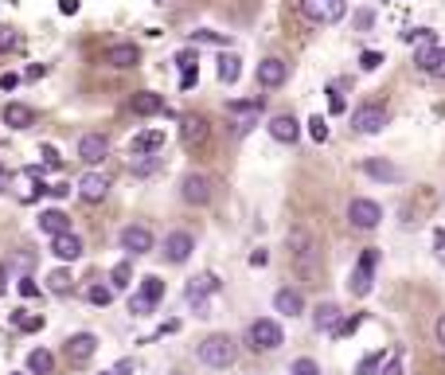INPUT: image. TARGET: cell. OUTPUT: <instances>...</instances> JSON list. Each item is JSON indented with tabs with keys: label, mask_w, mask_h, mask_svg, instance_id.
Listing matches in <instances>:
<instances>
[{
	"label": "cell",
	"mask_w": 445,
	"mask_h": 375,
	"mask_svg": "<svg viewBox=\"0 0 445 375\" xmlns=\"http://www.w3.org/2000/svg\"><path fill=\"white\" fill-rule=\"evenodd\" d=\"M16 86H20V75H12V71L0 75V90H16Z\"/></svg>",
	"instance_id": "11a10c76"
},
{
	"label": "cell",
	"mask_w": 445,
	"mask_h": 375,
	"mask_svg": "<svg viewBox=\"0 0 445 375\" xmlns=\"http://www.w3.org/2000/svg\"><path fill=\"white\" fill-rule=\"evenodd\" d=\"M43 75H47V67H39V63H35V67H28V71H24V78H32V83H35V78H43Z\"/></svg>",
	"instance_id": "9f6ffc18"
},
{
	"label": "cell",
	"mask_w": 445,
	"mask_h": 375,
	"mask_svg": "<svg viewBox=\"0 0 445 375\" xmlns=\"http://www.w3.org/2000/svg\"><path fill=\"white\" fill-rule=\"evenodd\" d=\"M379 375H403V356H391L383 367H379Z\"/></svg>",
	"instance_id": "681fc988"
},
{
	"label": "cell",
	"mask_w": 445,
	"mask_h": 375,
	"mask_svg": "<svg viewBox=\"0 0 445 375\" xmlns=\"http://www.w3.org/2000/svg\"><path fill=\"white\" fill-rule=\"evenodd\" d=\"M133 114H141V117H152V114H164V94H152V90H141V94H133Z\"/></svg>",
	"instance_id": "484cf974"
},
{
	"label": "cell",
	"mask_w": 445,
	"mask_h": 375,
	"mask_svg": "<svg viewBox=\"0 0 445 375\" xmlns=\"http://www.w3.org/2000/svg\"><path fill=\"white\" fill-rule=\"evenodd\" d=\"M180 196H184L188 203H195V208L211 203V196H215V188H211V176H203V172H188L184 180H180Z\"/></svg>",
	"instance_id": "9c48e42d"
},
{
	"label": "cell",
	"mask_w": 445,
	"mask_h": 375,
	"mask_svg": "<svg viewBox=\"0 0 445 375\" xmlns=\"http://www.w3.org/2000/svg\"><path fill=\"white\" fill-rule=\"evenodd\" d=\"M157 4H164V0H157Z\"/></svg>",
	"instance_id": "03108f58"
},
{
	"label": "cell",
	"mask_w": 445,
	"mask_h": 375,
	"mask_svg": "<svg viewBox=\"0 0 445 375\" xmlns=\"http://www.w3.org/2000/svg\"><path fill=\"white\" fill-rule=\"evenodd\" d=\"M39 231H47L51 239L55 234H63V231H71V219L63 215L59 208H51V211H39Z\"/></svg>",
	"instance_id": "83f0119b"
},
{
	"label": "cell",
	"mask_w": 445,
	"mask_h": 375,
	"mask_svg": "<svg viewBox=\"0 0 445 375\" xmlns=\"http://www.w3.org/2000/svg\"><path fill=\"white\" fill-rule=\"evenodd\" d=\"M192 250H195V239H192L188 231H172L169 239H164V258L176 262V266L192 258Z\"/></svg>",
	"instance_id": "5bb4252c"
},
{
	"label": "cell",
	"mask_w": 445,
	"mask_h": 375,
	"mask_svg": "<svg viewBox=\"0 0 445 375\" xmlns=\"http://www.w3.org/2000/svg\"><path fill=\"white\" fill-rule=\"evenodd\" d=\"M78 196H83L86 203H102L109 196V180L102 172H86L83 180H78Z\"/></svg>",
	"instance_id": "ac0fdd59"
},
{
	"label": "cell",
	"mask_w": 445,
	"mask_h": 375,
	"mask_svg": "<svg viewBox=\"0 0 445 375\" xmlns=\"http://www.w3.org/2000/svg\"><path fill=\"white\" fill-rule=\"evenodd\" d=\"M289 375H320V367H317V359L301 356V359H293V367H289Z\"/></svg>",
	"instance_id": "ab89813d"
},
{
	"label": "cell",
	"mask_w": 445,
	"mask_h": 375,
	"mask_svg": "<svg viewBox=\"0 0 445 375\" xmlns=\"http://www.w3.org/2000/svg\"><path fill=\"white\" fill-rule=\"evenodd\" d=\"M195 63H200V51H195V47L176 51V67H180V71H195Z\"/></svg>",
	"instance_id": "74e56055"
},
{
	"label": "cell",
	"mask_w": 445,
	"mask_h": 375,
	"mask_svg": "<svg viewBox=\"0 0 445 375\" xmlns=\"http://www.w3.org/2000/svg\"><path fill=\"white\" fill-rule=\"evenodd\" d=\"M301 4V16L317 28H328V24H340L348 12V0H297Z\"/></svg>",
	"instance_id": "3957f363"
},
{
	"label": "cell",
	"mask_w": 445,
	"mask_h": 375,
	"mask_svg": "<svg viewBox=\"0 0 445 375\" xmlns=\"http://www.w3.org/2000/svg\"><path fill=\"white\" fill-rule=\"evenodd\" d=\"M403 43H410V47H414V43H418V47H434L437 32H434V28H410V32H403Z\"/></svg>",
	"instance_id": "f546056e"
},
{
	"label": "cell",
	"mask_w": 445,
	"mask_h": 375,
	"mask_svg": "<svg viewBox=\"0 0 445 375\" xmlns=\"http://www.w3.org/2000/svg\"><path fill=\"white\" fill-rule=\"evenodd\" d=\"M371 24H375V12H371V8H360L352 16V28H355V32H371Z\"/></svg>",
	"instance_id": "60d3db41"
},
{
	"label": "cell",
	"mask_w": 445,
	"mask_h": 375,
	"mask_svg": "<svg viewBox=\"0 0 445 375\" xmlns=\"http://www.w3.org/2000/svg\"><path fill=\"white\" fill-rule=\"evenodd\" d=\"M12 321H16L20 333H39V328H43V317H28V313H16Z\"/></svg>",
	"instance_id": "f35d334b"
},
{
	"label": "cell",
	"mask_w": 445,
	"mask_h": 375,
	"mask_svg": "<svg viewBox=\"0 0 445 375\" xmlns=\"http://www.w3.org/2000/svg\"><path fill=\"white\" fill-rule=\"evenodd\" d=\"M309 137H312V141H317V145H324L328 141V121H324V117H309Z\"/></svg>",
	"instance_id": "d590c367"
},
{
	"label": "cell",
	"mask_w": 445,
	"mask_h": 375,
	"mask_svg": "<svg viewBox=\"0 0 445 375\" xmlns=\"http://www.w3.org/2000/svg\"><path fill=\"white\" fill-rule=\"evenodd\" d=\"M43 165L47 168H63V157H59V149H55V145H43Z\"/></svg>",
	"instance_id": "7dc6e473"
},
{
	"label": "cell",
	"mask_w": 445,
	"mask_h": 375,
	"mask_svg": "<svg viewBox=\"0 0 445 375\" xmlns=\"http://www.w3.org/2000/svg\"><path fill=\"white\" fill-rule=\"evenodd\" d=\"M375 262H379V250L367 246L360 254V262L352 266V278H348V290L355 293V297H367L371 293V282H375Z\"/></svg>",
	"instance_id": "277c9868"
},
{
	"label": "cell",
	"mask_w": 445,
	"mask_h": 375,
	"mask_svg": "<svg viewBox=\"0 0 445 375\" xmlns=\"http://www.w3.org/2000/svg\"><path fill=\"white\" fill-rule=\"evenodd\" d=\"M286 78H289V67L281 63V59H262V63H258V83L266 86V90L281 86Z\"/></svg>",
	"instance_id": "7402d4cb"
},
{
	"label": "cell",
	"mask_w": 445,
	"mask_h": 375,
	"mask_svg": "<svg viewBox=\"0 0 445 375\" xmlns=\"http://www.w3.org/2000/svg\"><path fill=\"white\" fill-rule=\"evenodd\" d=\"M51 364H55V359H51V352H43V348H35L32 356H28V371H35V375H47Z\"/></svg>",
	"instance_id": "d6a6232c"
},
{
	"label": "cell",
	"mask_w": 445,
	"mask_h": 375,
	"mask_svg": "<svg viewBox=\"0 0 445 375\" xmlns=\"http://www.w3.org/2000/svg\"><path fill=\"white\" fill-rule=\"evenodd\" d=\"M289 262H293V270H297V278L301 282H320V242H317V234L312 231H305V227H293L289 231Z\"/></svg>",
	"instance_id": "6da1fadb"
},
{
	"label": "cell",
	"mask_w": 445,
	"mask_h": 375,
	"mask_svg": "<svg viewBox=\"0 0 445 375\" xmlns=\"http://www.w3.org/2000/svg\"><path fill=\"white\" fill-rule=\"evenodd\" d=\"M360 325H363V317H344V321L336 325V333H332V336H340V340H344V336H352Z\"/></svg>",
	"instance_id": "ee69618b"
},
{
	"label": "cell",
	"mask_w": 445,
	"mask_h": 375,
	"mask_svg": "<svg viewBox=\"0 0 445 375\" xmlns=\"http://www.w3.org/2000/svg\"><path fill=\"white\" fill-rule=\"evenodd\" d=\"M200 359L207 367H231L238 359V344H235V336H227V333H215V336H207V340L200 344Z\"/></svg>",
	"instance_id": "7a4b0ae2"
},
{
	"label": "cell",
	"mask_w": 445,
	"mask_h": 375,
	"mask_svg": "<svg viewBox=\"0 0 445 375\" xmlns=\"http://www.w3.org/2000/svg\"><path fill=\"white\" fill-rule=\"evenodd\" d=\"M211 293H219V278L215 274L192 278V285H188V301L195 305V313H200V317H207V297H211Z\"/></svg>",
	"instance_id": "8fae6325"
},
{
	"label": "cell",
	"mask_w": 445,
	"mask_h": 375,
	"mask_svg": "<svg viewBox=\"0 0 445 375\" xmlns=\"http://www.w3.org/2000/svg\"><path fill=\"white\" fill-rule=\"evenodd\" d=\"M83 239H78L75 231H63V234H55V239H51V254H55V258L59 262H75V258H83Z\"/></svg>",
	"instance_id": "2e32d148"
},
{
	"label": "cell",
	"mask_w": 445,
	"mask_h": 375,
	"mask_svg": "<svg viewBox=\"0 0 445 375\" xmlns=\"http://www.w3.org/2000/svg\"><path fill=\"white\" fill-rule=\"evenodd\" d=\"M78 8H83V0H59V12H63V16H75Z\"/></svg>",
	"instance_id": "db71d44e"
},
{
	"label": "cell",
	"mask_w": 445,
	"mask_h": 375,
	"mask_svg": "<svg viewBox=\"0 0 445 375\" xmlns=\"http://www.w3.org/2000/svg\"><path fill=\"white\" fill-rule=\"evenodd\" d=\"M266 262H269L266 250H254V254H250V266H266Z\"/></svg>",
	"instance_id": "680465c9"
},
{
	"label": "cell",
	"mask_w": 445,
	"mask_h": 375,
	"mask_svg": "<svg viewBox=\"0 0 445 375\" xmlns=\"http://www.w3.org/2000/svg\"><path fill=\"white\" fill-rule=\"evenodd\" d=\"M379 219H383V208H379L375 200H352L348 203V223L355 227V231H375L379 227Z\"/></svg>",
	"instance_id": "ba28073f"
},
{
	"label": "cell",
	"mask_w": 445,
	"mask_h": 375,
	"mask_svg": "<svg viewBox=\"0 0 445 375\" xmlns=\"http://www.w3.org/2000/svg\"><path fill=\"white\" fill-rule=\"evenodd\" d=\"M94 352H98V336H94V333H75V336L67 340V359H71L75 367L90 364Z\"/></svg>",
	"instance_id": "7c38bea8"
},
{
	"label": "cell",
	"mask_w": 445,
	"mask_h": 375,
	"mask_svg": "<svg viewBox=\"0 0 445 375\" xmlns=\"http://www.w3.org/2000/svg\"><path fill=\"white\" fill-rule=\"evenodd\" d=\"M383 63H386L383 51H363V55H360V67H363V71H379Z\"/></svg>",
	"instance_id": "b9f144b4"
},
{
	"label": "cell",
	"mask_w": 445,
	"mask_h": 375,
	"mask_svg": "<svg viewBox=\"0 0 445 375\" xmlns=\"http://www.w3.org/2000/svg\"><path fill=\"white\" fill-rule=\"evenodd\" d=\"M129 282H133V266H129V262H118L114 274H109V290H126Z\"/></svg>",
	"instance_id": "836d02e7"
},
{
	"label": "cell",
	"mask_w": 445,
	"mask_h": 375,
	"mask_svg": "<svg viewBox=\"0 0 445 375\" xmlns=\"http://www.w3.org/2000/svg\"><path fill=\"white\" fill-rule=\"evenodd\" d=\"M102 375H114V371H102Z\"/></svg>",
	"instance_id": "e7e4bbea"
},
{
	"label": "cell",
	"mask_w": 445,
	"mask_h": 375,
	"mask_svg": "<svg viewBox=\"0 0 445 375\" xmlns=\"http://www.w3.org/2000/svg\"><path fill=\"white\" fill-rule=\"evenodd\" d=\"M269 137H274V141H281V145H293L297 137H301V125H297L293 114H277L274 121H269Z\"/></svg>",
	"instance_id": "44dd1931"
},
{
	"label": "cell",
	"mask_w": 445,
	"mask_h": 375,
	"mask_svg": "<svg viewBox=\"0 0 445 375\" xmlns=\"http://www.w3.org/2000/svg\"><path fill=\"white\" fill-rule=\"evenodd\" d=\"M160 168V157L157 153H152V157H141V160H133V165H129V172L133 176H152Z\"/></svg>",
	"instance_id": "e575fe53"
},
{
	"label": "cell",
	"mask_w": 445,
	"mask_h": 375,
	"mask_svg": "<svg viewBox=\"0 0 445 375\" xmlns=\"http://www.w3.org/2000/svg\"><path fill=\"white\" fill-rule=\"evenodd\" d=\"M109 157V141L102 133H83V141H78V160L83 165H102V160Z\"/></svg>",
	"instance_id": "4fadbf2b"
},
{
	"label": "cell",
	"mask_w": 445,
	"mask_h": 375,
	"mask_svg": "<svg viewBox=\"0 0 445 375\" xmlns=\"http://www.w3.org/2000/svg\"><path fill=\"white\" fill-rule=\"evenodd\" d=\"M434 333H437V344H441V348H445V313H441V317H437Z\"/></svg>",
	"instance_id": "6f0895ef"
},
{
	"label": "cell",
	"mask_w": 445,
	"mask_h": 375,
	"mask_svg": "<svg viewBox=\"0 0 445 375\" xmlns=\"http://www.w3.org/2000/svg\"><path fill=\"white\" fill-rule=\"evenodd\" d=\"M121 250H129L133 258H137V254H149V250H152V231H149V227H133V223H129L126 231H121Z\"/></svg>",
	"instance_id": "e0dca14e"
},
{
	"label": "cell",
	"mask_w": 445,
	"mask_h": 375,
	"mask_svg": "<svg viewBox=\"0 0 445 375\" xmlns=\"http://www.w3.org/2000/svg\"><path fill=\"white\" fill-rule=\"evenodd\" d=\"M0 180H4V168H0Z\"/></svg>",
	"instance_id": "be15d7a7"
},
{
	"label": "cell",
	"mask_w": 445,
	"mask_h": 375,
	"mask_svg": "<svg viewBox=\"0 0 445 375\" xmlns=\"http://www.w3.org/2000/svg\"><path fill=\"white\" fill-rule=\"evenodd\" d=\"M274 309L281 313V317H301L305 313V297L297 290H277L274 293Z\"/></svg>",
	"instance_id": "cb8c5ba5"
},
{
	"label": "cell",
	"mask_w": 445,
	"mask_h": 375,
	"mask_svg": "<svg viewBox=\"0 0 445 375\" xmlns=\"http://www.w3.org/2000/svg\"><path fill=\"white\" fill-rule=\"evenodd\" d=\"M16 43H20V35L12 32L8 24H0V51H12V47H16Z\"/></svg>",
	"instance_id": "bcb514c9"
},
{
	"label": "cell",
	"mask_w": 445,
	"mask_h": 375,
	"mask_svg": "<svg viewBox=\"0 0 445 375\" xmlns=\"http://www.w3.org/2000/svg\"><path fill=\"white\" fill-rule=\"evenodd\" d=\"M340 321H344V313H340V305H332V301H324V305L312 313V328H317V333H336Z\"/></svg>",
	"instance_id": "d4e9b609"
},
{
	"label": "cell",
	"mask_w": 445,
	"mask_h": 375,
	"mask_svg": "<svg viewBox=\"0 0 445 375\" xmlns=\"http://www.w3.org/2000/svg\"><path fill=\"white\" fill-rule=\"evenodd\" d=\"M180 133H184V145H188V149H192V145H203V141H207V117L188 114V117H184V129H180Z\"/></svg>",
	"instance_id": "4316f807"
},
{
	"label": "cell",
	"mask_w": 445,
	"mask_h": 375,
	"mask_svg": "<svg viewBox=\"0 0 445 375\" xmlns=\"http://www.w3.org/2000/svg\"><path fill=\"white\" fill-rule=\"evenodd\" d=\"M164 149V129H145V133H137L133 141H129V153L133 157H152V153Z\"/></svg>",
	"instance_id": "ffe728a7"
},
{
	"label": "cell",
	"mask_w": 445,
	"mask_h": 375,
	"mask_svg": "<svg viewBox=\"0 0 445 375\" xmlns=\"http://www.w3.org/2000/svg\"><path fill=\"white\" fill-rule=\"evenodd\" d=\"M383 125H386V106H379V102H363V106L352 114V129L363 133V137L379 133Z\"/></svg>",
	"instance_id": "52a82bcc"
},
{
	"label": "cell",
	"mask_w": 445,
	"mask_h": 375,
	"mask_svg": "<svg viewBox=\"0 0 445 375\" xmlns=\"http://www.w3.org/2000/svg\"><path fill=\"white\" fill-rule=\"evenodd\" d=\"M262 114H266V98H243V102H227V117L235 121V129H238V133L254 129Z\"/></svg>",
	"instance_id": "5b68a950"
},
{
	"label": "cell",
	"mask_w": 445,
	"mask_h": 375,
	"mask_svg": "<svg viewBox=\"0 0 445 375\" xmlns=\"http://www.w3.org/2000/svg\"><path fill=\"white\" fill-rule=\"evenodd\" d=\"M114 375H133V359H121V364L114 367Z\"/></svg>",
	"instance_id": "91938a15"
},
{
	"label": "cell",
	"mask_w": 445,
	"mask_h": 375,
	"mask_svg": "<svg viewBox=\"0 0 445 375\" xmlns=\"http://www.w3.org/2000/svg\"><path fill=\"white\" fill-rule=\"evenodd\" d=\"M379 367H383V352H371V356L360 364V375H375Z\"/></svg>",
	"instance_id": "f6af8a7d"
},
{
	"label": "cell",
	"mask_w": 445,
	"mask_h": 375,
	"mask_svg": "<svg viewBox=\"0 0 445 375\" xmlns=\"http://www.w3.org/2000/svg\"><path fill=\"white\" fill-rule=\"evenodd\" d=\"M238 75H243V59L238 55H223L219 59V83L223 86H235Z\"/></svg>",
	"instance_id": "f1b7e54d"
},
{
	"label": "cell",
	"mask_w": 445,
	"mask_h": 375,
	"mask_svg": "<svg viewBox=\"0 0 445 375\" xmlns=\"http://www.w3.org/2000/svg\"><path fill=\"white\" fill-rule=\"evenodd\" d=\"M129 313H133V317H149V313H152V301H145L141 293H133V297H129Z\"/></svg>",
	"instance_id": "7bdbcfd3"
},
{
	"label": "cell",
	"mask_w": 445,
	"mask_h": 375,
	"mask_svg": "<svg viewBox=\"0 0 445 375\" xmlns=\"http://www.w3.org/2000/svg\"><path fill=\"white\" fill-rule=\"evenodd\" d=\"M246 340H250V348L254 352H274V348H281V340H286V336H281V325H277V321H254L250 325V333H246Z\"/></svg>",
	"instance_id": "8992f818"
},
{
	"label": "cell",
	"mask_w": 445,
	"mask_h": 375,
	"mask_svg": "<svg viewBox=\"0 0 445 375\" xmlns=\"http://www.w3.org/2000/svg\"><path fill=\"white\" fill-rule=\"evenodd\" d=\"M0 117H4V125H8V129H32V125H35V109L24 106V102H8Z\"/></svg>",
	"instance_id": "603a6c76"
},
{
	"label": "cell",
	"mask_w": 445,
	"mask_h": 375,
	"mask_svg": "<svg viewBox=\"0 0 445 375\" xmlns=\"http://www.w3.org/2000/svg\"><path fill=\"white\" fill-rule=\"evenodd\" d=\"M4 282H8V262L0 266V293H4Z\"/></svg>",
	"instance_id": "6125c7cd"
},
{
	"label": "cell",
	"mask_w": 445,
	"mask_h": 375,
	"mask_svg": "<svg viewBox=\"0 0 445 375\" xmlns=\"http://www.w3.org/2000/svg\"><path fill=\"white\" fill-rule=\"evenodd\" d=\"M141 297H145V301H152V305H157V301L164 297V282H160L157 274L141 278Z\"/></svg>",
	"instance_id": "4dcf8cb0"
},
{
	"label": "cell",
	"mask_w": 445,
	"mask_h": 375,
	"mask_svg": "<svg viewBox=\"0 0 445 375\" xmlns=\"http://www.w3.org/2000/svg\"><path fill=\"white\" fill-rule=\"evenodd\" d=\"M90 301H94V305H109V301H114V290H109V285H94Z\"/></svg>",
	"instance_id": "c3c4849f"
},
{
	"label": "cell",
	"mask_w": 445,
	"mask_h": 375,
	"mask_svg": "<svg viewBox=\"0 0 445 375\" xmlns=\"http://www.w3.org/2000/svg\"><path fill=\"white\" fill-rule=\"evenodd\" d=\"M363 172H367L371 180H379V184H398V180H403V168L391 165V160H379V157L363 160Z\"/></svg>",
	"instance_id": "d6986e66"
},
{
	"label": "cell",
	"mask_w": 445,
	"mask_h": 375,
	"mask_svg": "<svg viewBox=\"0 0 445 375\" xmlns=\"http://www.w3.org/2000/svg\"><path fill=\"white\" fill-rule=\"evenodd\" d=\"M434 242H437V258L445 262V231H437V234H434Z\"/></svg>",
	"instance_id": "94428289"
},
{
	"label": "cell",
	"mask_w": 445,
	"mask_h": 375,
	"mask_svg": "<svg viewBox=\"0 0 445 375\" xmlns=\"http://www.w3.org/2000/svg\"><path fill=\"white\" fill-rule=\"evenodd\" d=\"M106 63L118 71H133L141 63V47L137 43H114V47H106Z\"/></svg>",
	"instance_id": "9a60e30c"
},
{
	"label": "cell",
	"mask_w": 445,
	"mask_h": 375,
	"mask_svg": "<svg viewBox=\"0 0 445 375\" xmlns=\"http://www.w3.org/2000/svg\"><path fill=\"white\" fill-rule=\"evenodd\" d=\"M35 293H39V285L32 278H20V297H35Z\"/></svg>",
	"instance_id": "f5cc1de1"
},
{
	"label": "cell",
	"mask_w": 445,
	"mask_h": 375,
	"mask_svg": "<svg viewBox=\"0 0 445 375\" xmlns=\"http://www.w3.org/2000/svg\"><path fill=\"white\" fill-rule=\"evenodd\" d=\"M71 285H75V282H71V270H55V274L47 278V290L55 293V297H63V293H71Z\"/></svg>",
	"instance_id": "1f68e13d"
},
{
	"label": "cell",
	"mask_w": 445,
	"mask_h": 375,
	"mask_svg": "<svg viewBox=\"0 0 445 375\" xmlns=\"http://www.w3.org/2000/svg\"><path fill=\"white\" fill-rule=\"evenodd\" d=\"M195 83H200V67L195 71H180V90H192Z\"/></svg>",
	"instance_id": "816d5d0a"
},
{
	"label": "cell",
	"mask_w": 445,
	"mask_h": 375,
	"mask_svg": "<svg viewBox=\"0 0 445 375\" xmlns=\"http://www.w3.org/2000/svg\"><path fill=\"white\" fill-rule=\"evenodd\" d=\"M328 109H332V114H344V109H348L344 94H336V90H328Z\"/></svg>",
	"instance_id": "f907efd6"
},
{
	"label": "cell",
	"mask_w": 445,
	"mask_h": 375,
	"mask_svg": "<svg viewBox=\"0 0 445 375\" xmlns=\"http://www.w3.org/2000/svg\"><path fill=\"white\" fill-rule=\"evenodd\" d=\"M192 43H211V47H223V43H231V40L223 32H207V28H203V32H192Z\"/></svg>",
	"instance_id": "8d00e7d4"
},
{
	"label": "cell",
	"mask_w": 445,
	"mask_h": 375,
	"mask_svg": "<svg viewBox=\"0 0 445 375\" xmlns=\"http://www.w3.org/2000/svg\"><path fill=\"white\" fill-rule=\"evenodd\" d=\"M414 67L429 78H445V47L434 43V47H418L414 51Z\"/></svg>",
	"instance_id": "30bf717a"
}]
</instances>
